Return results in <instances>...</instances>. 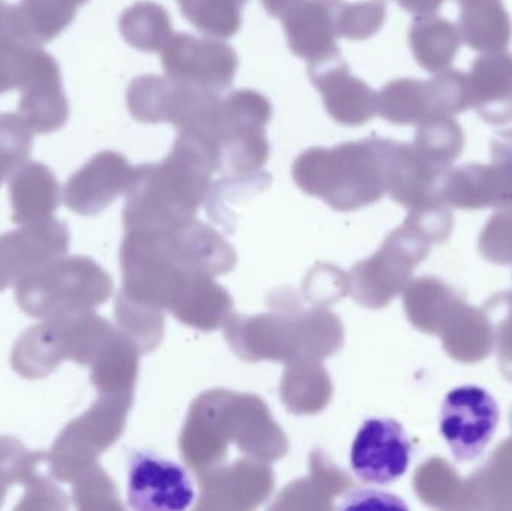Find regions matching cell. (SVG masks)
Listing matches in <instances>:
<instances>
[{
    "mask_svg": "<svg viewBox=\"0 0 512 511\" xmlns=\"http://www.w3.org/2000/svg\"><path fill=\"white\" fill-rule=\"evenodd\" d=\"M18 114L36 134H53L68 123L69 105L60 74L51 75L23 90Z\"/></svg>",
    "mask_w": 512,
    "mask_h": 511,
    "instance_id": "obj_23",
    "label": "cell"
},
{
    "mask_svg": "<svg viewBox=\"0 0 512 511\" xmlns=\"http://www.w3.org/2000/svg\"><path fill=\"white\" fill-rule=\"evenodd\" d=\"M459 32L463 41L481 53L505 51L512 23L502 0H460Z\"/></svg>",
    "mask_w": 512,
    "mask_h": 511,
    "instance_id": "obj_17",
    "label": "cell"
},
{
    "mask_svg": "<svg viewBox=\"0 0 512 511\" xmlns=\"http://www.w3.org/2000/svg\"><path fill=\"white\" fill-rule=\"evenodd\" d=\"M131 176L132 168L125 156L105 150L69 177L63 201L78 215H95L119 197Z\"/></svg>",
    "mask_w": 512,
    "mask_h": 511,
    "instance_id": "obj_14",
    "label": "cell"
},
{
    "mask_svg": "<svg viewBox=\"0 0 512 511\" xmlns=\"http://www.w3.org/2000/svg\"><path fill=\"white\" fill-rule=\"evenodd\" d=\"M492 156V164H469L451 170L444 200L463 209L512 207V155L493 141Z\"/></svg>",
    "mask_w": 512,
    "mask_h": 511,
    "instance_id": "obj_12",
    "label": "cell"
},
{
    "mask_svg": "<svg viewBox=\"0 0 512 511\" xmlns=\"http://www.w3.org/2000/svg\"><path fill=\"white\" fill-rule=\"evenodd\" d=\"M309 77L325 110L340 125L361 126L378 113V93L355 77L342 56L309 65Z\"/></svg>",
    "mask_w": 512,
    "mask_h": 511,
    "instance_id": "obj_13",
    "label": "cell"
},
{
    "mask_svg": "<svg viewBox=\"0 0 512 511\" xmlns=\"http://www.w3.org/2000/svg\"><path fill=\"white\" fill-rule=\"evenodd\" d=\"M60 74L59 63L41 45L14 36L0 39V95L29 89L50 75Z\"/></svg>",
    "mask_w": 512,
    "mask_h": 511,
    "instance_id": "obj_18",
    "label": "cell"
},
{
    "mask_svg": "<svg viewBox=\"0 0 512 511\" xmlns=\"http://www.w3.org/2000/svg\"><path fill=\"white\" fill-rule=\"evenodd\" d=\"M119 428L117 404L102 399L93 405L83 416L72 420L54 441L48 453L51 476L62 483L74 482L113 443Z\"/></svg>",
    "mask_w": 512,
    "mask_h": 511,
    "instance_id": "obj_6",
    "label": "cell"
},
{
    "mask_svg": "<svg viewBox=\"0 0 512 511\" xmlns=\"http://www.w3.org/2000/svg\"><path fill=\"white\" fill-rule=\"evenodd\" d=\"M120 33L131 47L146 53L161 51L173 35L167 9L158 3L137 2L120 17Z\"/></svg>",
    "mask_w": 512,
    "mask_h": 511,
    "instance_id": "obj_24",
    "label": "cell"
},
{
    "mask_svg": "<svg viewBox=\"0 0 512 511\" xmlns=\"http://www.w3.org/2000/svg\"><path fill=\"white\" fill-rule=\"evenodd\" d=\"M14 36V20H12V5L0 2V39Z\"/></svg>",
    "mask_w": 512,
    "mask_h": 511,
    "instance_id": "obj_33",
    "label": "cell"
},
{
    "mask_svg": "<svg viewBox=\"0 0 512 511\" xmlns=\"http://www.w3.org/2000/svg\"><path fill=\"white\" fill-rule=\"evenodd\" d=\"M6 489L8 488H5V486L0 485V507H2L3 503H5Z\"/></svg>",
    "mask_w": 512,
    "mask_h": 511,
    "instance_id": "obj_36",
    "label": "cell"
},
{
    "mask_svg": "<svg viewBox=\"0 0 512 511\" xmlns=\"http://www.w3.org/2000/svg\"><path fill=\"white\" fill-rule=\"evenodd\" d=\"M71 234L51 218L0 234V293L68 254Z\"/></svg>",
    "mask_w": 512,
    "mask_h": 511,
    "instance_id": "obj_8",
    "label": "cell"
},
{
    "mask_svg": "<svg viewBox=\"0 0 512 511\" xmlns=\"http://www.w3.org/2000/svg\"><path fill=\"white\" fill-rule=\"evenodd\" d=\"M110 279L86 257L60 258L15 284V300L24 314L47 320L89 311L110 294Z\"/></svg>",
    "mask_w": 512,
    "mask_h": 511,
    "instance_id": "obj_2",
    "label": "cell"
},
{
    "mask_svg": "<svg viewBox=\"0 0 512 511\" xmlns=\"http://www.w3.org/2000/svg\"><path fill=\"white\" fill-rule=\"evenodd\" d=\"M32 132L20 114H0V186L29 159Z\"/></svg>",
    "mask_w": 512,
    "mask_h": 511,
    "instance_id": "obj_28",
    "label": "cell"
},
{
    "mask_svg": "<svg viewBox=\"0 0 512 511\" xmlns=\"http://www.w3.org/2000/svg\"><path fill=\"white\" fill-rule=\"evenodd\" d=\"M264 5L265 11L271 15V17H282L292 5L300 2V0H261Z\"/></svg>",
    "mask_w": 512,
    "mask_h": 511,
    "instance_id": "obj_34",
    "label": "cell"
},
{
    "mask_svg": "<svg viewBox=\"0 0 512 511\" xmlns=\"http://www.w3.org/2000/svg\"><path fill=\"white\" fill-rule=\"evenodd\" d=\"M415 149L442 167H450L465 146V135L453 117H432L418 123Z\"/></svg>",
    "mask_w": 512,
    "mask_h": 511,
    "instance_id": "obj_26",
    "label": "cell"
},
{
    "mask_svg": "<svg viewBox=\"0 0 512 511\" xmlns=\"http://www.w3.org/2000/svg\"><path fill=\"white\" fill-rule=\"evenodd\" d=\"M66 356L51 320L29 327L15 342L12 369L26 380H41L53 374Z\"/></svg>",
    "mask_w": 512,
    "mask_h": 511,
    "instance_id": "obj_20",
    "label": "cell"
},
{
    "mask_svg": "<svg viewBox=\"0 0 512 511\" xmlns=\"http://www.w3.org/2000/svg\"><path fill=\"white\" fill-rule=\"evenodd\" d=\"M186 20L210 38L227 39L242 27L248 0H177Z\"/></svg>",
    "mask_w": 512,
    "mask_h": 511,
    "instance_id": "obj_25",
    "label": "cell"
},
{
    "mask_svg": "<svg viewBox=\"0 0 512 511\" xmlns=\"http://www.w3.org/2000/svg\"><path fill=\"white\" fill-rule=\"evenodd\" d=\"M411 456L412 443L400 423L369 419L355 435L349 462L361 482L390 485L405 476Z\"/></svg>",
    "mask_w": 512,
    "mask_h": 511,
    "instance_id": "obj_10",
    "label": "cell"
},
{
    "mask_svg": "<svg viewBox=\"0 0 512 511\" xmlns=\"http://www.w3.org/2000/svg\"><path fill=\"white\" fill-rule=\"evenodd\" d=\"M496 143L501 144L504 149H507L508 152L512 155V129L511 131L501 132L498 138H496Z\"/></svg>",
    "mask_w": 512,
    "mask_h": 511,
    "instance_id": "obj_35",
    "label": "cell"
},
{
    "mask_svg": "<svg viewBox=\"0 0 512 511\" xmlns=\"http://www.w3.org/2000/svg\"><path fill=\"white\" fill-rule=\"evenodd\" d=\"M468 75L471 107L492 125L512 120V56L486 53L474 60Z\"/></svg>",
    "mask_w": 512,
    "mask_h": 511,
    "instance_id": "obj_15",
    "label": "cell"
},
{
    "mask_svg": "<svg viewBox=\"0 0 512 511\" xmlns=\"http://www.w3.org/2000/svg\"><path fill=\"white\" fill-rule=\"evenodd\" d=\"M387 17V0L346 3L340 9L339 33L342 38L363 41L384 26Z\"/></svg>",
    "mask_w": 512,
    "mask_h": 511,
    "instance_id": "obj_29",
    "label": "cell"
},
{
    "mask_svg": "<svg viewBox=\"0 0 512 511\" xmlns=\"http://www.w3.org/2000/svg\"><path fill=\"white\" fill-rule=\"evenodd\" d=\"M89 0H20L12 5L17 38L42 45L71 26L78 8Z\"/></svg>",
    "mask_w": 512,
    "mask_h": 511,
    "instance_id": "obj_19",
    "label": "cell"
},
{
    "mask_svg": "<svg viewBox=\"0 0 512 511\" xmlns=\"http://www.w3.org/2000/svg\"><path fill=\"white\" fill-rule=\"evenodd\" d=\"M271 113L270 101L256 90H236L222 99L212 137L219 165L237 171L261 167L270 153L265 128Z\"/></svg>",
    "mask_w": 512,
    "mask_h": 511,
    "instance_id": "obj_4",
    "label": "cell"
},
{
    "mask_svg": "<svg viewBox=\"0 0 512 511\" xmlns=\"http://www.w3.org/2000/svg\"><path fill=\"white\" fill-rule=\"evenodd\" d=\"M459 29L438 15H421L412 24L409 45L421 68L436 74L445 71L460 48Z\"/></svg>",
    "mask_w": 512,
    "mask_h": 511,
    "instance_id": "obj_21",
    "label": "cell"
},
{
    "mask_svg": "<svg viewBox=\"0 0 512 511\" xmlns=\"http://www.w3.org/2000/svg\"><path fill=\"white\" fill-rule=\"evenodd\" d=\"M397 3L411 14L421 17V15L436 14L444 0H397Z\"/></svg>",
    "mask_w": 512,
    "mask_h": 511,
    "instance_id": "obj_32",
    "label": "cell"
},
{
    "mask_svg": "<svg viewBox=\"0 0 512 511\" xmlns=\"http://www.w3.org/2000/svg\"><path fill=\"white\" fill-rule=\"evenodd\" d=\"M345 0H300L282 15L292 53L312 63L340 56L339 18Z\"/></svg>",
    "mask_w": 512,
    "mask_h": 511,
    "instance_id": "obj_11",
    "label": "cell"
},
{
    "mask_svg": "<svg viewBox=\"0 0 512 511\" xmlns=\"http://www.w3.org/2000/svg\"><path fill=\"white\" fill-rule=\"evenodd\" d=\"M499 419L498 402L486 389L462 386L445 396L439 428L454 458L471 462L489 446Z\"/></svg>",
    "mask_w": 512,
    "mask_h": 511,
    "instance_id": "obj_5",
    "label": "cell"
},
{
    "mask_svg": "<svg viewBox=\"0 0 512 511\" xmlns=\"http://www.w3.org/2000/svg\"><path fill=\"white\" fill-rule=\"evenodd\" d=\"M378 113L394 125H411L438 116L430 80L399 78L378 93Z\"/></svg>",
    "mask_w": 512,
    "mask_h": 511,
    "instance_id": "obj_22",
    "label": "cell"
},
{
    "mask_svg": "<svg viewBox=\"0 0 512 511\" xmlns=\"http://www.w3.org/2000/svg\"><path fill=\"white\" fill-rule=\"evenodd\" d=\"M129 113L141 123H171L212 141L221 111L218 92L158 75H141L126 92Z\"/></svg>",
    "mask_w": 512,
    "mask_h": 511,
    "instance_id": "obj_3",
    "label": "cell"
},
{
    "mask_svg": "<svg viewBox=\"0 0 512 511\" xmlns=\"http://www.w3.org/2000/svg\"><path fill=\"white\" fill-rule=\"evenodd\" d=\"M161 59L168 77L213 92L227 90L239 68V56L231 45L191 33H173L162 47Z\"/></svg>",
    "mask_w": 512,
    "mask_h": 511,
    "instance_id": "obj_7",
    "label": "cell"
},
{
    "mask_svg": "<svg viewBox=\"0 0 512 511\" xmlns=\"http://www.w3.org/2000/svg\"><path fill=\"white\" fill-rule=\"evenodd\" d=\"M42 473H51L48 453L29 452L17 438L0 437V485L26 486Z\"/></svg>",
    "mask_w": 512,
    "mask_h": 511,
    "instance_id": "obj_27",
    "label": "cell"
},
{
    "mask_svg": "<svg viewBox=\"0 0 512 511\" xmlns=\"http://www.w3.org/2000/svg\"><path fill=\"white\" fill-rule=\"evenodd\" d=\"M12 221L33 224L51 218L60 204V185L47 165L26 162L9 177Z\"/></svg>",
    "mask_w": 512,
    "mask_h": 511,
    "instance_id": "obj_16",
    "label": "cell"
},
{
    "mask_svg": "<svg viewBox=\"0 0 512 511\" xmlns=\"http://www.w3.org/2000/svg\"><path fill=\"white\" fill-rule=\"evenodd\" d=\"M74 498L75 506L80 510L99 509L107 507L110 501V488L104 474L99 470H87L80 477L74 480Z\"/></svg>",
    "mask_w": 512,
    "mask_h": 511,
    "instance_id": "obj_31",
    "label": "cell"
},
{
    "mask_svg": "<svg viewBox=\"0 0 512 511\" xmlns=\"http://www.w3.org/2000/svg\"><path fill=\"white\" fill-rule=\"evenodd\" d=\"M195 501L188 470L153 452H135L129 459L128 503L138 511H185Z\"/></svg>",
    "mask_w": 512,
    "mask_h": 511,
    "instance_id": "obj_9",
    "label": "cell"
},
{
    "mask_svg": "<svg viewBox=\"0 0 512 511\" xmlns=\"http://www.w3.org/2000/svg\"><path fill=\"white\" fill-rule=\"evenodd\" d=\"M390 141L372 137L333 149L313 147L295 161V180L307 192L328 200H375L387 180Z\"/></svg>",
    "mask_w": 512,
    "mask_h": 511,
    "instance_id": "obj_1",
    "label": "cell"
},
{
    "mask_svg": "<svg viewBox=\"0 0 512 511\" xmlns=\"http://www.w3.org/2000/svg\"><path fill=\"white\" fill-rule=\"evenodd\" d=\"M51 473H42L26 485V494L21 497L15 510H66L68 497L54 483Z\"/></svg>",
    "mask_w": 512,
    "mask_h": 511,
    "instance_id": "obj_30",
    "label": "cell"
}]
</instances>
